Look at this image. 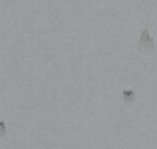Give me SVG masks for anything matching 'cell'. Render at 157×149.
Masks as SVG:
<instances>
[{
    "label": "cell",
    "mask_w": 157,
    "mask_h": 149,
    "mask_svg": "<svg viewBox=\"0 0 157 149\" xmlns=\"http://www.w3.org/2000/svg\"><path fill=\"white\" fill-rule=\"evenodd\" d=\"M122 96H123V101L127 103H131L135 101V92L134 90H123Z\"/></svg>",
    "instance_id": "obj_2"
},
{
    "label": "cell",
    "mask_w": 157,
    "mask_h": 149,
    "mask_svg": "<svg viewBox=\"0 0 157 149\" xmlns=\"http://www.w3.org/2000/svg\"><path fill=\"white\" fill-rule=\"evenodd\" d=\"M137 48H139V52L143 54V55H153V52L156 50L155 41L147 29H144L143 33H141L139 43H137Z\"/></svg>",
    "instance_id": "obj_1"
},
{
    "label": "cell",
    "mask_w": 157,
    "mask_h": 149,
    "mask_svg": "<svg viewBox=\"0 0 157 149\" xmlns=\"http://www.w3.org/2000/svg\"><path fill=\"white\" fill-rule=\"evenodd\" d=\"M7 135V127H6V122L0 120V137H6Z\"/></svg>",
    "instance_id": "obj_3"
}]
</instances>
